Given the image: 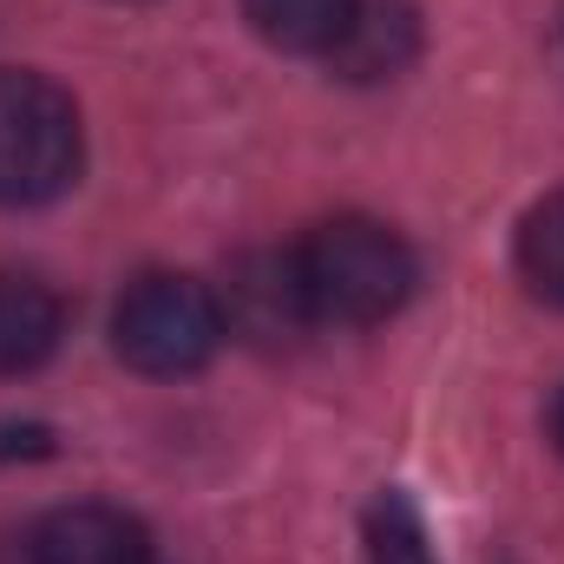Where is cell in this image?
I'll list each match as a JSON object with an SVG mask.
<instances>
[{"label": "cell", "mask_w": 564, "mask_h": 564, "mask_svg": "<svg viewBox=\"0 0 564 564\" xmlns=\"http://www.w3.org/2000/svg\"><path fill=\"white\" fill-rule=\"evenodd\" d=\"M295 270H302L315 322H341V328L388 322L421 282L414 250L381 217H328V224H315L295 243Z\"/></svg>", "instance_id": "1"}, {"label": "cell", "mask_w": 564, "mask_h": 564, "mask_svg": "<svg viewBox=\"0 0 564 564\" xmlns=\"http://www.w3.org/2000/svg\"><path fill=\"white\" fill-rule=\"evenodd\" d=\"M224 302L217 289H204L197 276L177 270H144L139 282H126L119 308H112V348L126 368L177 381L210 368V355L224 348Z\"/></svg>", "instance_id": "3"}, {"label": "cell", "mask_w": 564, "mask_h": 564, "mask_svg": "<svg viewBox=\"0 0 564 564\" xmlns=\"http://www.w3.org/2000/svg\"><path fill=\"white\" fill-rule=\"evenodd\" d=\"M53 453V433L33 421H0V459H40Z\"/></svg>", "instance_id": "11"}, {"label": "cell", "mask_w": 564, "mask_h": 564, "mask_svg": "<svg viewBox=\"0 0 564 564\" xmlns=\"http://www.w3.org/2000/svg\"><path fill=\"white\" fill-rule=\"evenodd\" d=\"M552 440H558V453H564V394L552 401Z\"/></svg>", "instance_id": "12"}, {"label": "cell", "mask_w": 564, "mask_h": 564, "mask_svg": "<svg viewBox=\"0 0 564 564\" xmlns=\"http://www.w3.org/2000/svg\"><path fill=\"white\" fill-rule=\"evenodd\" d=\"M86 164V126L66 86L26 66H0V204L33 210L73 191Z\"/></svg>", "instance_id": "2"}, {"label": "cell", "mask_w": 564, "mask_h": 564, "mask_svg": "<svg viewBox=\"0 0 564 564\" xmlns=\"http://www.w3.org/2000/svg\"><path fill=\"white\" fill-rule=\"evenodd\" d=\"M414 53H421V20L408 0H355V20L335 40L328 66L341 79H394Z\"/></svg>", "instance_id": "6"}, {"label": "cell", "mask_w": 564, "mask_h": 564, "mask_svg": "<svg viewBox=\"0 0 564 564\" xmlns=\"http://www.w3.org/2000/svg\"><path fill=\"white\" fill-rule=\"evenodd\" d=\"M26 564H151V532L119 506H59L26 532Z\"/></svg>", "instance_id": "5"}, {"label": "cell", "mask_w": 564, "mask_h": 564, "mask_svg": "<svg viewBox=\"0 0 564 564\" xmlns=\"http://www.w3.org/2000/svg\"><path fill=\"white\" fill-rule=\"evenodd\" d=\"M250 26L282 46V53H335V40L348 33L355 20V0H243Z\"/></svg>", "instance_id": "8"}, {"label": "cell", "mask_w": 564, "mask_h": 564, "mask_svg": "<svg viewBox=\"0 0 564 564\" xmlns=\"http://www.w3.org/2000/svg\"><path fill=\"white\" fill-rule=\"evenodd\" d=\"M217 302H224V328H237L257 348H282L302 328H315V308H308V289H302V270H295V250H243L230 263V289Z\"/></svg>", "instance_id": "4"}, {"label": "cell", "mask_w": 564, "mask_h": 564, "mask_svg": "<svg viewBox=\"0 0 564 564\" xmlns=\"http://www.w3.org/2000/svg\"><path fill=\"white\" fill-rule=\"evenodd\" d=\"M361 532H368V564H440L433 558V539H426V519L414 512V499L394 492V486L375 492Z\"/></svg>", "instance_id": "10"}, {"label": "cell", "mask_w": 564, "mask_h": 564, "mask_svg": "<svg viewBox=\"0 0 564 564\" xmlns=\"http://www.w3.org/2000/svg\"><path fill=\"white\" fill-rule=\"evenodd\" d=\"M519 276L532 282L539 302L564 308V191L539 197L519 224Z\"/></svg>", "instance_id": "9"}, {"label": "cell", "mask_w": 564, "mask_h": 564, "mask_svg": "<svg viewBox=\"0 0 564 564\" xmlns=\"http://www.w3.org/2000/svg\"><path fill=\"white\" fill-rule=\"evenodd\" d=\"M66 335V302L26 270H0V375H33Z\"/></svg>", "instance_id": "7"}]
</instances>
